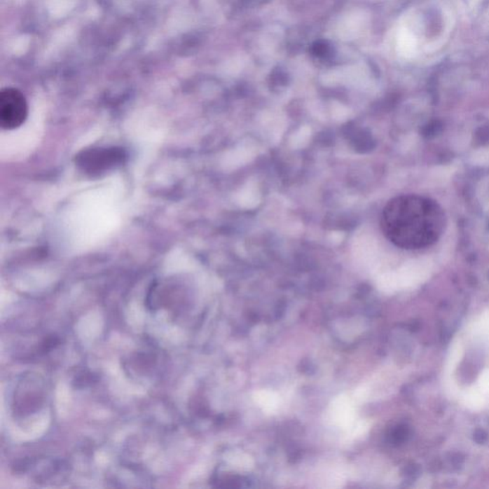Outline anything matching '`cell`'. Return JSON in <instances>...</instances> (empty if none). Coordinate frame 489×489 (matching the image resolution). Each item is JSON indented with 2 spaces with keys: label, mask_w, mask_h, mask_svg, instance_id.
<instances>
[{
  "label": "cell",
  "mask_w": 489,
  "mask_h": 489,
  "mask_svg": "<svg viewBox=\"0 0 489 489\" xmlns=\"http://www.w3.org/2000/svg\"><path fill=\"white\" fill-rule=\"evenodd\" d=\"M123 158V152L118 149H98L83 152L78 163L86 172L99 173L120 164Z\"/></svg>",
  "instance_id": "3957f363"
},
{
  "label": "cell",
  "mask_w": 489,
  "mask_h": 489,
  "mask_svg": "<svg viewBox=\"0 0 489 489\" xmlns=\"http://www.w3.org/2000/svg\"><path fill=\"white\" fill-rule=\"evenodd\" d=\"M380 227L385 237L399 248L423 249L440 239L446 228V215L434 200L408 194L386 204Z\"/></svg>",
  "instance_id": "6da1fadb"
},
{
  "label": "cell",
  "mask_w": 489,
  "mask_h": 489,
  "mask_svg": "<svg viewBox=\"0 0 489 489\" xmlns=\"http://www.w3.org/2000/svg\"><path fill=\"white\" fill-rule=\"evenodd\" d=\"M312 56L318 60H330L333 56V46L326 41H315L312 46Z\"/></svg>",
  "instance_id": "277c9868"
},
{
  "label": "cell",
  "mask_w": 489,
  "mask_h": 489,
  "mask_svg": "<svg viewBox=\"0 0 489 489\" xmlns=\"http://www.w3.org/2000/svg\"><path fill=\"white\" fill-rule=\"evenodd\" d=\"M28 105L25 95L15 88H5L0 93V125L4 130L20 128L25 122Z\"/></svg>",
  "instance_id": "7a4b0ae2"
}]
</instances>
